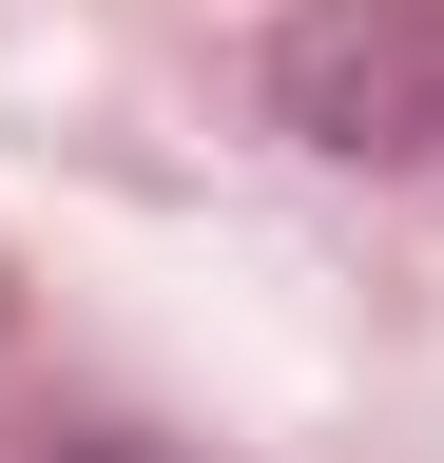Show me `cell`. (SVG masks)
Here are the masks:
<instances>
[{"label": "cell", "instance_id": "cell-1", "mask_svg": "<svg viewBox=\"0 0 444 463\" xmlns=\"http://www.w3.org/2000/svg\"><path fill=\"white\" fill-rule=\"evenodd\" d=\"M59 463H136V444H59Z\"/></svg>", "mask_w": 444, "mask_h": 463}]
</instances>
